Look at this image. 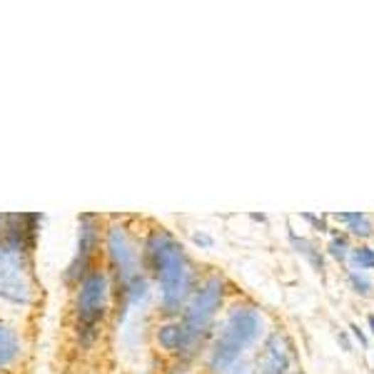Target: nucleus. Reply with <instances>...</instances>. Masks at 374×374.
I'll return each instance as SVG.
<instances>
[{
  "mask_svg": "<svg viewBox=\"0 0 374 374\" xmlns=\"http://www.w3.org/2000/svg\"><path fill=\"white\" fill-rule=\"evenodd\" d=\"M145 257L160 282L162 307L167 312H177L190 289V269L182 247L165 230H155L145 242Z\"/></svg>",
  "mask_w": 374,
  "mask_h": 374,
  "instance_id": "obj_1",
  "label": "nucleus"
},
{
  "mask_svg": "<svg viewBox=\"0 0 374 374\" xmlns=\"http://www.w3.org/2000/svg\"><path fill=\"white\" fill-rule=\"evenodd\" d=\"M107 307H110L107 272L102 267H90L78 279L75 307H73V334H75L78 347H90L100 337Z\"/></svg>",
  "mask_w": 374,
  "mask_h": 374,
  "instance_id": "obj_2",
  "label": "nucleus"
},
{
  "mask_svg": "<svg viewBox=\"0 0 374 374\" xmlns=\"http://www.w3.org/2000/svg\"><path fill=\"white\" fill-rule=\"evenodd\" d=\"M260 332H262V317L250 307H237L230 314L228 324H225L223 334L215 344L210 367L220 374L230 372V367L237 362L245 347H250L260 337Z\"/></svg>",
  "mask_w": 374,
  "mask_h": 374,
  "instance_id": "obj_3",
  "label": "nucleus"
},
{
  "mask_svg": "<svg viewBox=\"0 0 374 374\" xmlns=\"http://www.w3.org/2000/svg\"><path fill=\"white\" fill-rule=\"evenodd\" d=\"M220 297H223V284H220L218 277H213L198 289L193 302L187 304L182 324H185V329L193 334L195 339H198L200 332L210 324V319H213L215 309H218V304H220Z\"/></svg>",
  "mask_w": 374,
  "mask_h": 374,
  "instance_id": "obj_4",
  "label": "nucleus"
},
{
  "mask_svg": "<svg viewBox=\"0 0 374 374\" xmlns=\"http://www.w3.org/2000/svg\"><path fill=\"white\" fill-rule=\"evenodd\" d=\"M257 372L260 374H284L289 367V352H287V342L279 334H272L265 344L262 354L257 359Z\"/></svg>",
  "mask_w": 374,
  "mask_h": 374,
  "instance_id": "obj_5",
  "label": "nucleus"
},
{
  "mask_svg": "<svg viewBox=\"0 0 374 374\" xmlns=\"http://www.w3.org/2000/svg\"><path fill=\"white\" fill-rule=\"evenodd\" d=\"M23 357V344L21 334L13 324H8L6 319H0V372H11L18 367Z\"/></svg>",
  "mask_w": 374,
  "mask_h": 374,
  "instance_id": "obj_6",
  "label": "nucleus"
},
{
  "mask_svg": "<svg viewBox=\"0 0 374 374\" xmlns=\"http://www.w3.org/2000/svg\"><path fill=\"white\" fill-rule=\"evenodd\" d=\"M352 257H354V262H357L359 267H364V269L374 267V250H369V247H357V250L352 252Z\"/></svg>",
  "mask_w": 374,
  "mask_h": 374,
  "instance_id": "obj_7",
  "label": "nucleus"
},
{
  "mask_svg": "<svg viewBox=\"0 0 374 374\" xmlns=\"http://www.w3.org/2000/svg\"><path fill=\"white\" fill-rule=\"evenodd\" d=\"M349 230H352L354 235H359V237H369V235H372V225H369L367 215H362L359 220H354V223L349 225Z\"/></svg>",
  "mask_w": 374,
  "mask_h": 374,
  "instance_id": "obj_8",
  "label": "nucleus"
},
{
  "mask_svg": "<svg viewBox=\"0 0 374 374\" xmlns=\"http://www.w3.org/2000/svg\"><path fill=\"white\" fill-rule=\"evenodd\" d=\"M294 245H297V247H299V252H304L309 260H312V265H314V267H317V269H322V257H317V255L312 252V245H309L307 240H297V237H294Z\"/></svg>",
  "mask_w": 374,
  "mask_h": 374,
  "instance_id": "obj_9",
  "label": "nucleus"
},
{
  "mask_svg": "<svg viewBox=\"0 0 374 374\" xmlns=\"http://www.w3.org/2000/svg\"><path fill=\"white\" fill-rule=\"evenodd\" d=\"M349 279H352V284H354V289H357V292L367 294L369 289H372V284H369V279L364 277V274H359V272H352V274H349Z\"/></svg>",
  "mask_w": 374,
  "mask_h": 374,
  "instance_id": "obj_10",
  "label": "nucleus"
},
{
  "mask_svg": "<svg viewBox=\"0 0 374 374\" xmlns=\"http://www.w3.org/2000/svg\"><path fill=\"white\" fill-rule=\"evenodd\" d=\"M344 250H347V240H342V237H339V240H332V245H329V252H332L334 257H339V260H342L344 255H347Z\"/></svg>",
  "mask_w": 374,
  "mask_h": 374,
  "instance_id": "obj_11",
  "label": "nucleus"
},
{
  "mask_svg": "<svg viewBox=\"0 0 374 374\" xmlns=\"http://www.w3.org/2000/svg\"><path fill=\"white\" fill-rule=\"evenodd\" d=\"M364 213H337L334 215V220H337V223H347V225H352L354 220H359L362 218Z\"/></svg>",
  "mask_w": 374,
  "mask_h": 374,
  "instance_id": "obj_12",
  "label": "nucleus"
},
{
  "mask_svg": "<svg viewBox=\"0 0 374 374\" xmlns=\"http://www.w3.org/2000/svg\"><path fill=\"white\" fill-rule=\"evenodd\" d=\"M304 220H309V223H312V225H317L319 230H327V228H324L322 220H317V218H314V215H304Z\"/></svg>",
  "mask_w": 374,
  "mask_h": 374,
  "instance_id": "obj_13",
  "label": "nucleus"
},
{
  "mask_svg": "<svg viewBox=\"0 0 374 374\" xmlns=\"http://www.w3.org/2000/svg\"><path fill=\"white\" fill-rule=\"evenodd\" d=\"M349 329H352V332L357 334V337H359V342H362V344H367V339H364V334L359 332V327H357V324H352V327H349Z\"/></svg>",
  "mask_w": 374,
  "mask_h": 374,
  "instance_id": "obj_14",
  "label": "nucleus"
},
{
  "mask_svg": "<svg viewBox=\"0 0 374 374\" xmlns=\"http://www.w3.org/2000/svg\"><path fill=\"white\" fill-rule=\"evenodd\" d=\"M367 322H369V327H372V334H374V314H369Z\"/></svg>",
  "mask_w": 374,
  "mask_h": 374,
  "instance_id": "obj_15",
  "label": "nucleus"
}]
</instances>
